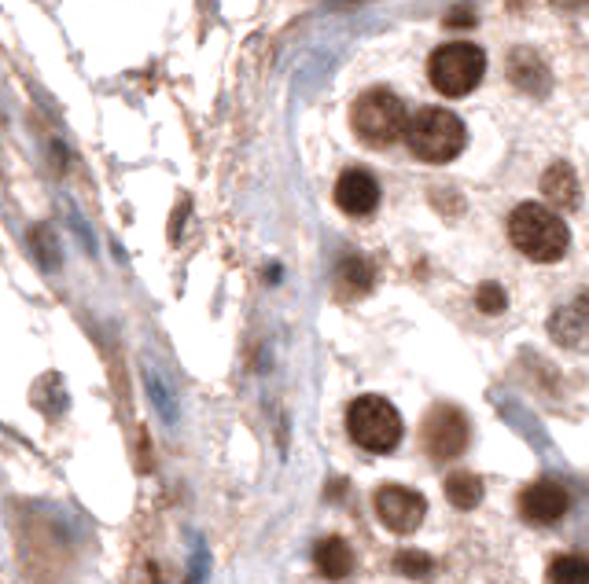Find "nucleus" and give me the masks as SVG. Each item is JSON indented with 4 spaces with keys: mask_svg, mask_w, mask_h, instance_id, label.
<instances>
[{
    "mask_svg": "<svg viewBox=\"0 0 589 584\" xmlns=\"http://www.w3.org/2000/svg\"><path fill=\"white\" fill-rule=\"evenodd\" d=\"M572 508V496L560 482H549V479H538L530 482L524 493H519V514L535 525H553L567 514Z\"/></svg>",
    "mask_w": 589,
    "mask_h": 584,
    "instance_id": "8",
    "label": "nucleus"
},
{
    "mask_svg": "<svg viewBox=\"0 0 589 584\" xmlns=\"http://www.w3.org/2000/svg\"><path fill=\"white\" fill-rule=\"evenodd\" d=\"M542 195L549 199V207L556 210H575L578 199H582V188H578V177L567 162H553L542 173Z\"/></svg>",
    "mask_w": 589,
    "mask_h": 584,
    "instance_id": "11",
    "label": "nucleus"
},
{
    "mask_svg": "<svg viewBox=\"0 0 589 584\" xmlns=\"http://www.w3.org/2000/svg\"><path fill=\"white\" fill-rule=\"evenodd\" d=\"M346 431H351V442L357 449L388 456L398 449L402 442V415L391 401L376 394H365L346 408Z\"/></svg>",
    "mask_w": 589,
    "mask_h": 584,
    "instance_id": "5",
    "label": "nucleus"
},
{
    "mask_svg": "<svg viewBox=\"0 0 589 584\" xmlns=\"http://www.w3.org/2000/svg\"><path fill=\"white\" fill-rule=\"evenodd\" d=\"M335 207H340L346 218H369V213L380 207V184L369 170H343L340 181H335Z\"/></svg>",
    "mask_w": 589,
    "mask_h": 584,
    "instance_id": "10",
    "label": "nucleus"
},
{
    "mask_svg": "<svg viewBox=\"0 0 589 584\" xmlns=\"http://www.w3.org/2000/svg\"><path fill=\"white\" fill-rule=\"evenodd\" d=\"M314 567L328 581H343L354 570V551L343 537H324L314 548Z\"/></svg>",
    "mask_w": 589,
    "mask_h": 584,
    "instance_id": "12",
    "label": "nucleus"
},
{
    "mask_svg": "<svg viewBox=\"0 0 589 584\" xmlns=\"http://www.w3.org/2000/svg\"><path fill=\"white\" fill-rule=\"evenodd\" d=\"M476 306L482 309L487 316H498V313H505V306H508V295H505V287L501 284H482L476 290Z\"/></svg>",
    "mask_w": 589,
    "mask_h": 584,
    "instance_id": "18",
    "label": "nucleus"
},
{
    "mask_svg": "<svg viewBox=\"0 0 589 584\" xmlns=\"http://www.w3.org/2000/svg\"><path fill=\"white\" fill-rule=\"evenodd\" d=\"M446 496H450V504L457 511L479 508V504H482V479H479V474H471V471L450 474V479H446Z\"/></svg>",
    "mask_w": 589,
    "mask_h": 584,
    "instance_id": "15",
    "label": "nucleus"
},
{
    "mask_svg": "<svg viewBox=\"0 0 589 584\" xmlns=\"http://www.w3.org/2000/svg\"><path fill=\"white\" fill-rule=\"evenodd\" d=\"M335 287H340L343 298H361L372 290V265L365 258H343L340 261V276H335Z\"/></svg>",
    "mask_w": 589,
    "mask_h": 584,
    "instance_id": "14",
    "label": "nucleus"
},
{
    "mask_svg": "<svg viewBox=\"0 0 589 584\" xmlns=\"http://www.w3.org/2000/svg\"><path fill=\"white\" fill-rule=\"evenodd\" d=\"M424 449H428V456H434V460H457L461 452L468 449V420L461 408L453 405H439L428 412V420H424Z\"/></svg>",
    "mask_w": 589,
    "mask_h": 584,
    "instance_id": "6",
    "label": "nucleus"
},
{
    "mask_svg": "<svg viewBox=\"0 0 589 584\" xmlns=\"http://www.w3.org/2000/svg\"><path fill=\"white\" fill-rule=\"evenodd\" d=\"M549 338L572 353H589V295L572 298L549 316Z\"/></svg>",
    "mask_w": 589,
    "mask_h": 584,
    "instance_id": "9",
    "label": "nucleus"
},
{
    "mask_svg": "<svg viewBox=\"0 0 589 584\" xmlns=\"http://www.w3.org/2000/svg\"><path fill=\"white\" fill-rule=\"evenodd\" d=\"M394 570L405 573V577H428L434 570V562L428 551H398L394 555Z\"/></svg>",
    "mask_w": 589,
    "mask_h": 584,
    "instance_id": "17",
    "label": "nucleus"
},
{
    "mask_svg": "<svg viewBox=\"0 0 589 584\" xmlns=\"http://www.w3.org/2000/svg\"><path fill=\"white\" fill-rule=\"evenodd\" d=\"M405 144L417 154L420 162L428 165H446L465 151L468 144V129L465 122L457 119L446 107H424V111L409 114V125H405Z\"/></svg>",
    "mask_w": 589,
    "mask_h": 584,
    "instance_id": "2",
    "label": "nucleus"
},
{
    "mask_svg": "<svg viewBox=\"0 0 589 584\" xmlns=\"http://www.w3.org/2000/svg\"><path fill=\"white\" fill-rule=\"evenodd\" d=\"M476 23V15L468 12V8H457V12L446 15V26H453V30H465V26Z\"/></svg>",
    "mask_w": 589,
    "mask_h": 584,
    "instance_id": "19",
    "label": "nucleus"
},
{
    "mask_svg": "<svg viewBox=\"0 0 589 584\" xmlns=\"http://www.w3.org/2000/svg\"><path fill=\"white\" fill-rule=\"evenodd\" d=\"M549 584H589V559L586 555H556L549 562Z\"/></svg>",
    "mask_w": 589,
    "mask_h": 584,
    "instance_id": "16",
    "label": "nucleus"
},
{
    "mask_svg": "<svg viewBox=\"0 0 589 584\" xmlns=\"http://www.w3.org/2000/svg\"><path fill=\"white\" fill-rule=\"evenodd\" d=\"M508 239L519 254L538 261V265H553L572 247V232H567L564 218L542 202H519L508 213Z\"/></svg>",
    "mask_w": 589,
    "mask_h": 584,
    "instance_id": "1",
    "label": "nucleus"
},
{
    "mask_svg": "<svg viewBox=\"0 0 589 584\" xmlns=\"http://www.w3.org/2000/svg\"><path fill=\"white\" fill-rule=\"evenodd\" d=\"M376 514L391 533H413L428 514V500L405 485H380L376 489Z\"/></svg>",
    "mask_w": 589,
    "mask_h": 584,
    "instance_id": "7",
    "label": "nucleus"
},
{
    "mask_svg": "<svg viewBox=\"0 0 589 584\" xmlns=\"http://www.w3.org/2000/svg\"><path fill=\"white\" fill-rule=\"evenodd\" d=\"M482 74H487V52L471 41L439 45L428 60V82L446 100H465L468 92H476Z\"/></svg>",
    "mask_w": 589,
    "mask_h": 584,
    "instance_id": "3",
    "label": "nucleus"
},
{
    "mask_svg": "<svg viewBox=\"0 0 589 584\" xmlns=\"http://www.w3.org/2000/svg\"><path fill=\"white\" fill-rule=\"evenodd\" d=\"M409 111L391 89H369L361 92L351 107V129L369 148H391L405 136Z\"/></svg>",
    "mask_w": 589,
    "mask_h": 584,
    "instance_id": "4",
    "label": "nucleus"
},
{
    "mask_svg": "<svg viewBox=\"0 0 589 584\" xmlns=\"http://www.w3.org/2000/svg\"><path fill=\"white\" fill-rule=\"evenodd\" d=\"M508 77H512V85H519L524 92H538V96H542L549 89L545 63L538 60V52H530V48H516V52H512Z\"/></svg>",
    "mask_w": 589,
    "mask_h": 584,
    "instance_id": "13",
    "label": "nucleus"
}]
</instances>
